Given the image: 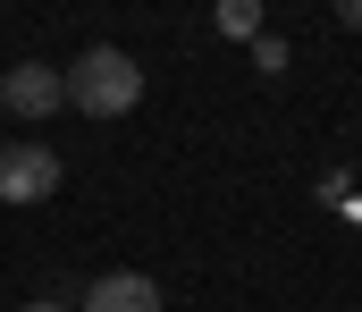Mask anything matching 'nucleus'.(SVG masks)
<instances>
[{
    "label": "nucleus",
    "mask_w": 362,
    "mask_h": 312,
    "mask_svg": "<svg viewBox=\"0 0 362 312\" xmlns=\"http://www.w3.org/2000/svg\"><path fill=\"white\" fill-rule=\"evenodd\" d=\"M59 85H68V110H85V118H127L144 102V68L118 42H93L76 68H59Z\"/></svg>",
    "instance_id": "1"
},
{
    "label": "nucleus",
    "mask_w": 362,
    "mask_h": 312,
    "mask_svg": "<svg viewBox=\"0 0 362 312\" xmlns=\"http://www.w3.org/2000/svg\"><path fill=\"white\" fill-rule=\"evenodd\" d=\"M85 312H160V279H144V270H101Z\"/></svg>",
    "instance_id": "4"
},
{
    "label": "nucleus",
    "mask_w": 362,
    "mask_h": 312,
    "mask_svg": "<svg viewBox=\"0 0 362 312\" xmlns=\"http://www.w3.org/2000/svg\"><path fill=\"white\" fill-rule=\"evenodd\" d=\"M219 34L228 42H262L270 25H262V0H219Z\"/></svg>",
    "instance_id": "5"
},
{
    "label": "nucleus",
    "mask_w": 362,
    "mask_h": 312,
    "mask_svg": "<svg viewBox=\"0 0 362 312\" xmlns=\"http://www.w3.org/2000/svg\"><path fill=\"white\" fill-rule=\"evenodd\" d=\"M51 195H59V152L0 144V203H51Z\"/></svg>",
    "instance_id": "2"
},
{
    "label": "nucleus",
    "mask_w": 362,
    "mask_h": 312,
    "mask_svg": "<svg viewBox=\"0 0 362 312\" xmlns=\"http://www.w3.org/2000/svg\"><path fill=\"white\" fill-rule=\"evenodd\" d=\"M0 102L17 110V118H51V110L68 102V85H59V68L25 59V68H0Z\"/></svg>",
    "instance_id": "3"
},
{
    "label": "nucleus",
    "mask_w": 362,
    "mask_h": 312,
    "mask_svg": "<svg viewBox=\"0 0 362 312\" xmlns=\"http://www.w3.org/2000/svg\"><path fill=\"white\" fill-rule=\"evenodd\" d=\"M17 312H76V304H59V296H34V304H17Z\"/></svg>",
    "instance_id": "7"
},
{
    "label": "nucleus",
    "mask_w": 362,
    "mask_h": 312,
    "mask_svg": "<svg viewBox=\"0 0 362 312\" xmlns=\"http://www.w3.org/2000/svg\"><path fill=\"white\" fill-rule=\"evenodd\" d=\"M253 68H262V76H278V68H286V42H278V34H262V42H253Z\"/></svg>",
    "instance_id": "6"
},
{
    "label": "nucleus",
    "mask_w": 362,
    "mask_h": 312,
    "mask_svg": "<svg viewBox=\"0 0 362 312\" xmlns=\"http://www.w3.org/2000/svg\"><path fill=\"white\" fill-rule=\"evenodd\" d=\"M337 25H354V34H362V0H346V8H337Z\"/></svg>",
    "instance_id": "8"
}]
</instances>
